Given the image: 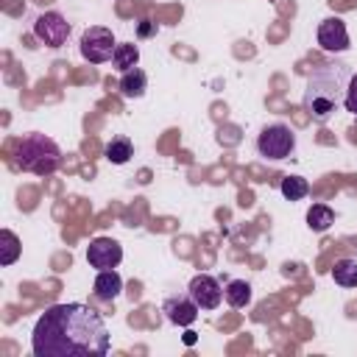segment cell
<instances>
[{"label":"cell","instance_id":"cell-13","mask_svg":"<svg viewBox=\"0 0 357 357\" xmlns=\"http://www.w3.org/2000/svg\"><path fill=\"white\" fill-rule=\"evenodd\" d=\"M103 156H106L112 165H126V162L134 156V145H131L128 137H112L109 145H106V151H103Z\"/></svg>","mask_w":357,"mask_h":357},{"label":"cell","instance_id":"cell-16","mask_svg":"<svg viewBox=\"0 0 357 357\" xmlns=\"http://www.w3.org/2000/svg\"><path fill=\"white\" fill-rule=\"evenodd\" d=\"M332 279L340 287H357V259H337L332 268Z\"/></svg>","mask_w":357,"mask_h":357},{"label":"cell","instance_id":"cell-14","mask_svg":"<svg viewBox=\"0 0 357 357\" xmlns=\"http://www.w3.org/2000/svg\"><path fill=\"white\" fill-rule=\"evenodd\" d=\"M223 298L231 304V307H245L251 301V284L243 282V279H231L226 287H223Z\"/></svg>","mask_w":357,"mask_h":357},{"label":"cell","instance_id":"cell-2","mask_svg":"<svg viewBox=\"0 0 357 357\" xmlns=\"http://www.w3.org/2000/svg\"><path fill=\"white\" fill-rule=\"evenodd\" d=\"M349 64L343 61H326L312 67L310 78H307V89H304V109L310 117L315 120H326L340 100H346V89H349Z\"/></svg>","mask_w":357,"mask_h":357},{"label":"cell","instance_id":"cell-9","mask_svg":"<svg viewBox=\"0 0 357 357\" xmlns=\"http://www.w3.org/2000/svg\"><path fill=\"white\" fill-rule=\"evenodd\" d=\"M318 45L329 53H343L349 47V31L340 17H326L318 25Z\"/></svg>","mask_w":357,"mask_h":357},{"label":"cell","instance_id":"cell-17","mask_svg":"<svg viewBox=\"0 0 357 357\" xmlns=\"http://www.w3.org/2000/svg\"><path fill=\"white\" fill-rule=\"evenodd\" d=\"M112 61H114V67L117 70H134L137 67V61H139V50H137V45H131V42H123V45H117L114 47V56H112Z\"/></svg>","mask_w":357,"mask_h":357},{"label":"cell","instance_id":"cell-1","mask_svg":"<svg viewBox=\"0 0 357 357\" xmlns=\"http://www.w3.org/2000/svg\"><path fill=\"white\" fill-rule=\"evenodd\" d=\"M31 349L36 357H103L109 329L89 304H53L36 321Z\"/></svg>","mask_w":357,"mask_h":357},{"label":"cell","instance_id":"cell-11","mask_svg":"<svg viewBox=\"0 0 357 357\" xmlns=\"http://www.w3.org/2000/svg\"><path fill=\"white\" fill-rule=\"evenodd\" d=\"M120 290H123V279H120V273L112 268V271H100L98 276H95V284H92V293H95V298H100V301H114L117 296H120Z\"/></svg>","mask_w":357,"mask_h":357},{"label":"cell","instance_id":"cell-22","mask_svg":"<svg viewBox=\"0 0 357 357\" xmlns=\"http://www.w3.org/2000/svg\"><path fill=\"white\" fill-rule=\"evenodd\" d=\"M184 343L192 346V343H195V332H184Z\"/></svg>","mask_w":357,"mask_h":357},{"label":"cell","instance_id":"cell-20","mask_svg":"<svg viewBox=\"0 0 357 357\" xmlns=\"http://www.w3.org/2000/svg\"><path fill=\"white\" fill-rule=\"evenodd\" d=\"M346 112H351L354 117H357V73L351 75V81H349V89H346Z\"/></svg>","mask_w":357,"mask_h":357},{"label":"cell","instance_id":"cell-7","mask_svg":"<svg viewBox=\"0 0 357 357\" xmlns=\"http://www.w3.org/2000/svg\"><path fill=\"white\" fill-rule=\"evenodd\" d=\"M120 259H123V245L112 237H95L86 245V262L98 271H112L120 265Z\"/></svg>","mask_w":357,"mask_h":357},{"label":"cell","instance_id":"cell-3","mask_svg":"<svg viewBox=\"0 0 357 357\" xmlns=\"http://www.w3.org/2000/svg\"><path fill=\"white\" fill-rule=\"evenodd\" d=\"M14 167L33 176H50L61 167V148L45 134H25L14 142Z\"/></svg>","mask_w":357,"mask_h":357},{"label":"cell","instance_id":"cell-8","mask_svg":"<svg viewBox=\"0 0 357 357\" xmlns=\"http://www.w3.org/2000/svg\"><path fill=\"white\" fill-rule=\"evenodd\" d=\"M187 293L195 298V304H198L201 310H215V307L223 301V287H220L218 279L209 276V273H198V276H192Z\"/></svg>","mask_w":357,"mask_h":357},{"label":"cell","instance_id":"cell-5","mask_svg":"<svg viewBox=\"0 0 357 357\" xmlns=\"http://www.w3.org/2000/svg\"><path fill=\"white\" fill-rule=\"evenodd\" d=\"M114 33L103 25H89L84 33H81V56L89 61V64H103L114 56Z\"/></svg>","mask_w":357,"mask_h":357},{"label":"cell","instance_id":"cell-15","mask_svg":"<svg viewBox=\"0 0 357 357\" xmlns=\"http://www.w3.org/2000/svg\"><path fill=\"white\" fill-rule=\"evenodd\" d=\"M332 220H335V212L326 204H312L310 212H307V226L312 231H326L332 226Z\"/></svg>","mask_w":357,"mask_h":357},{"label":"cell","instance_id":"cell-21","mask_svg":"<svg viewBox=\"0 0 357 357\" xmlns=\"http://www.w3.org/2000/svg\"><path fill=\"white\" fill-rule=\"evenodd\" d=\"M156 31V22H151V20H139V36H151Z\"/></svg>","mask_w":357,"mask_h":357},{"label":"cell","instance_id":"cell-12","mask_svg":"<svg viewBox=\"0 0 357 357\" xmlns=\"http://www.w3.org/2000/svg\"><path fill=\"white\" fill-rule=\"evenodd\" d=\"M145 86H148V75H145L139 67L126 70L123 78H120V92H123L126 98H142V95H145Z\"/></svg>","mask_w":357,"mask_h":357},{"label":"cell","instance_id":"cell-6","mask_svg":"<svg viewBox=\"0 0 357 357\" xmlns=\"http://www.w3.org/2000/svg\"><path fill=\"white\" fill-rule=\"evenodd\" d=\"M33 33L39 42H45L47 47H61L70 36V22L59 14V11H45L36 17L33 22Z\"/></svg>","mask_w":357,"mask_h":357},{"label":"cell","instance_id":"cell-19","mask_svg":"<svg viewBox=\"0 0 357 357\" xmlns=\"http://www.w3.org/2000/svg\"><path fill=\"white\" fill-rule=\"evenodd\" d=\"M17 257H20V240L14 231L3 229L0 231V265H11L17 262Z\"/></svg>","mask_w":357,"mask_h":357},{"label":"cell","instance_id":"cell-10","mask_svg":"<svg viewBox=\"0 0 357 357\" xmlns=\"http://www.w3.org/2000/svg\"><path fill=\"white\" fill-rule=\"evenodd\" d=\"M198 304L195 298L187 293V296H170L165 301V312H167V321L176 324V326H190L195 318H198Z\"/></svg>","mask_w":357,"mask_h":357},{"label":"cell","instance_id":"cell-4","mask_svg":"<svg viewBox=\"0 0 357 357\" xmlns=\"http://www.w3.org/2000/svg\"><path fill=\"white\" fill-rule=\"evenodd\" d=\"M293 148H296V134H293V128L284 126V123H273V126L262 128V134L257 137V151H259V156L273 159V162L290 156Z\"/></svg>","mask_w":357,"mask_h":357},{"label":"cell","instance_id":"cell-18","mask_svg":"<svg viewBox=\"0 0 357 357\" xmlns=\"http://www.w3.org/2000/svg\"><path fill=\"white\" fill-rule=\"evenodd\" d=\"M279 190H282V195H284L287 201H301V198L310 192V184H307V178H301V176H284L282 184H279Z\"/></svg>","mask_w":357,"mask_h":357}]
</instances>
